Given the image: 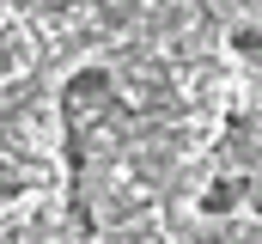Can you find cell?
Wrapping results in <instances>:
<instances>
[{
    "label": "cell",
    "instance_id": "cell-2",
    "mask_svg": "<svg viewBox=\"0 0 262 244\" xmlns=\"http://www.w3.org/2000/svg\"><path fill=\"white\" fill-rule=\"evenodd\" d=\"M238 195H244V183H232V177H226V183H207L195 208L207 214V220H220V214H232V208H238Z\"/></svg>",
    "mask_w": 262,
    "mask_h": 244
},
{
    "label": "cell",
    "instance_id": "cell-1",
    "mask_svg": "<svg viewBox=\"0 0 262 244\" xmlns=\"http://www.w3.org/2000/svg\"><path fill=\"white\" fill-rule=\"evenodd\" d=\"M116 104V79H110V67H79V73H67L61 86V116H67V134H85L92 128V110H110Z\"/></svg>",
    "mask_w": 262,
    "mask_h": 244
},
{
    "label": "cell",
    "instance_id": "cell-3",
    "mask_svg": "<svg viewBox=\"0 0 262 244\" xmlns=\"http://www.w3.org/2000/svg\"><path fill=\"white\" fill-rule=\"evenodd\" d=\"M232 49H238L244 61H262V31L256 25H238V31H232Z\"/></svg>",
    "mask_w": 262,
    "mask_h": 244
}]
</instances>
